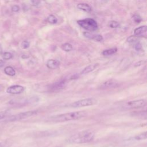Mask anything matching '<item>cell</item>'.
I'll use <instances>...</instances> for the list:
<instances>
[{
  "instance_id": "6da1fadb",
  "label": "cell",
  "mask_w": 147,
  "mask_h": 147,
  "mask_svg": "<svg viewBox=\"0 0 147 147\" xmlns=\"http://www.w3.org/2000/svg\"><path fill=\"white\" fill-rule=\"evenodd\" d=\"M86 115V113L84 111H79L75 112H70L55 116L51 117L48 120L53 122H62L68 121L77 120L83 118Z\"/></svg>"
},
{
  "instance_id": "7a4b0ae2",
  "label": "cell",
  "mask_w": 147,
  "mask_h": 147,
  "mask_svg": "<svg viewBox=\"0 0 147 147\" xmlns=\"http://www.w3.org/2000/svg\"><path fill=\"white\" fill-rule=\"evenodd\" d=\"M95 134L91 130H84L72 135L68 140L74 144H83L91 142L94 138Z\"/></svg>"
},
{
  "instance_id": "3957f363",
  "label": "cell",
  "mask_w": 147,
  "mask_h": 147,
  "mask_svg": "<svg viewBox=\"0 0 147 147\" xmlns=\"http://www.w3.org/2000/svg\"><path fill=\"white\" fill-rule=\"evenodd\" d=\"M77 23L83 29L88 31H94L98 28L96 22L92 18H86L77 21Z\"/></svg>"
},
{
  "instance_id": "277c9868",
  "label": "cell",
  "mask_w": 147,
  "mask_h": 147,
  "mask_svg": "<svg viewBox=\"0 0 147 147\" xmlns=\"http://www.w3.org/2000/svg\"><path fill=\"white\" fill-rule=\"evenodd\" d=\"M98 101L96 99L94 98H88L84 99H81L78 101H76L72 103L71 106L73 107H81L90 106L96 105Z\"/></svg>"
},
{
  "instance_id": "5b68a950",
  "label": "cell",
  "mask_w": 147,
  "mask_h": 147,
  "mask_svg": "<svg viewBox=\"0 0 147 147\" xmlns=\"http://www.w3.org/2000/svg\"><path fill=\"white\" fill-rule=\"evenodd\" d=\"M37 111H36V110H31V111H26V112H24V113H21L18 114H16L11 117H8V118L6 119V121H10V122L19 121L21 119L27 118L32 115H34L36 114H37Z\"/></svg>"
},
{
  "instance_id": "8992f818",
  "label": "cell",
  "mask_w": 147,
  "mask_h": 147,
  "mask_svg": "<svg viewBox=\"0 0 147 147\" xmlns=\"http://www.w3.org/2000/svg\"><path fill=\"white\" fill-rule=\"evenodd\" d=\"M67 84V80L65 79L60 80L49 86L48 90L52 92H56L64 88Z\"/></svg>"
},
{
  "instance_id": "52a82bcc",
  "label": "cell",
  "mask_w": 147,
  "mask_h": 147,
  "mask_svg": "<svg viewBox=\"0 0 147 147\" xmlns=\"http://www.w3.org/2000/svg\"><path fill=\"white\" fill-rule=\"evenodd\" d=\"M126 106L131 109H137L143 107L146 105V100L145 99H138L130 101L126 103Z\"/></svg>"
},
{
  "instance_id": "ba28073f",
  "label": "cell",
  "mask_w": 147,
  "mask_h": 147,
  "mask_svg": "<svg viewBox=\"0 0 147 147\" xmlns=\"http://www.w3.org/2000/svg\"><path fill=\"white\" fill-rule=\"evenodd\" d=\"M119 86V82L114 79H110L107 80L104 83H103L100 87V89L105 90V89H109L117 87Z\"/></svg>"
},
{
  "instance_id": "9c48e42d",
  "label": "cell",
  "mask_w": 147,
  "mask_h": 147,
  "mask_svg": "<svg viewBox=\"0 0 147 147\" xmlns=\"http://www.w3.org/2000/svg\"><path fill=\"white\" fill-rule=\"evenodd\" d=\"M24 91V87L21 85L18 84L10 86L6 90V92L10 94H19L22 93Z\"/></svg>"
},
{
  "instance_id": "30bf717a",
  "label": "cell",
  "mask_w": 147,
  "mask_h": 147,
  "mask_svg": "<svg viewBox=\"0 0 147 147\" xmlns=\"http://www.w3.org/2000/svg\"><path fill=\"white\" fill-rule=\"evenodd\" d=\"M146 30L147 27L146 26H141L135 29L134 30V33L136 37L145 36L146 34Z\"/></svg>"
},
{
  "instance_id": "8fae6325",
  "label": "cell",
  "mask_w": 147,
  "mask_h": 147,
  "mask_svg": "<svg viewBox=\"0 0 147 147\" xmlns=\"http://www.w3.org/2000/svg\"><path fill=\"white\" fill-rule=\"evenodd\" d=\"M60 65V62L57 60L50 59L47 62V67L52 69H55L57 68Z\"/></svg>"
},
{
  "instance_id": "7c38bea8",
  "label": "cell",
  "mask_w": 147,
  "mask_h": 147,
  "mask_svg": "<svg viewBox=\"0 0 147 147\" xmlns=\"http://www.w3.org/2000/svg\"><path fill=\"white\" fill-rule=\"evenodd\" d=\"M98 65V64H91L89 65L87 67H86L81 72L80 74L82 75H84V74H87L88 73H90L92 71H93Z\"/></svg>"
},
{
  "instance_id": "4fadbf2b",
  "label": "cell",
  "mask_w": 147,
  "mask_h": 147,
  "mask_svg": "<svg viewBox=\"0 0 147 147\" xmlns=\"http://www.w3.org/2000/svg\"><path fill=\"white\" fill-rule=\"evenodd\" d=\"M77 7L82 10H83L84 11L86 12H90L91 11V7L87 3H79L77 5Z\"/></svg>"
},
{
  "instance_id": "5bb4252c",
  "label": "cell",
  "mask_w": 147,
  "mask_h": 147,
  "mask_svg": "<svg viewBox=\"0 0 147 147\" xmlns=\"http://www.w3.org/2000/svg\"><path fill=\"white\" fill-rule=\"evenodd\" d=\"M5 73L10 76H13L16 75V71L11 66H7L4 68Z\"/></svg>"
},
{
  "instance_id": "9a60e30c",
  "label": "cell",
  "mask_w": 147,
  "mask_h": 147,
  "mask_svg": "<svg viewBox=\"0 0 147 147\" xmlns=\"http://www.w3.org/2000/svg\"><path fill=\"white\" fill-rule=\"evenodd\" d=\"M117 51V48H113L111 49H106L105 50L102 52V55L104 56H110L112 55L114 53H115Z\"/></svg>"
},
{
  "instance_id": "2e32d148",
  "label": "cell",
  "mask_w": 147,
  "mask_h": 147,
  "mask_svg": "<svg viewBox=\"0 0 147 147\" xmlns=\"http://www.w3.org/2000/svg\"><path fill=\"white\" fill-rule=\"evenodd\" d=\"M147 138V132L146 131L141 133L134 137V139L136 140H145Z\"/></svg>"
},
{
  "instance_id": "e0dca14e",
  "label": "cell",
  "mask_w": 147,
  "mask_h": 147,
  "mask_svg": "<svg viewBox=\"0 0 147 147\" xmlns=\"http://www.w3.org/2000/svg\"><path fill=\"white\" fill-rule=\"evenodd\" d=\"M61 49L65 52H69L72 49V46L69 43H64L62 44Z\"/></svg>"
},
{
  "instance_id": "ac0fdd59",
  "label": "cell",
  "mask_w": 147,
  "mask_h": 147,
  "mask_svg": "<svg viewBox=\"0 0 147 147\" xmlns=\"http://www.w3.org/2000/svg\"><path fill=\"white\" fill-rule=\"evenodd\" d=\"M47 21L50 24H54L57 22V19L54 15L51 14L47 17Z\"/></svg>"
},
{
  "instance_id": "d6986e66",
  "label": "cell",
  "mask_w": 147,
  "mask_h": 147,
  "mask_svg": "<svg viewBox=\"0 0 147 147\" xmlns=\"http://www.w3.org/2000/svg\"><path fill=\"white\" fill-rule=\"evenodd\" d=\"M2 56L3 59H5V60H9V59H11L12 57H13L12 54L10 52H6L3 53Z\"/></svg>"
},
{
  "instance_id": "ffe728a7",
  "label": "cell",
  "mask_w": 147,
  "mask_h": 147,
  "mask_svg": "<svg viewBox=\"0 0 147 147\" xmlns=\"http://www.w3.org/2000/svg\"><path fill=\"white\" fill-rule=\"evenodd\" d=\"M119 23L115 21H111L109 22V26L111 28H117L119 26Z\"/></svg>"
},
{
  "instance_id": "44dd1931",
  "label": "cell",
  "mask_w": 147,
  "mask_h": 147,
  "mask_svg": "<svg viewBox=\"0 0 147 147\" xmlns=\"http://www.w3.org/2000/svg\"><path fill=\"white\" fill-rule=\"evenodd\" d=\"M133 20L137 24H138L140 22H141L142 21V19H141V17L139 16V15H137V14H134L133 16Z\"/></svg>"
},
{
  "instance_id": "7402d4cb",
  "label": "cell",
  "mask_w": 147,
  "mask_h": 147,
  "mask_svg": "<svg viewBox=\"0 0 147 147\" xmlns=\"http://www.w3.org/2000/svg\"><path fill=\"white\" fill-rule=\"evenodd\" d=\"M9 114V112L7 110L1 111L0 112V119H2L5 117H7Z\"/></svg>"
},
{
  "instance_id": "603a6c76",
  "label": "cell",
  "mask_w": 147,
  "mask_h": 147,
  "mask_svg": "<svg viewBox=\"0 0 147 147\" xmlns=\"http://www.w3.org/2000/svg\"><path fill=\"white\" fill-rule=\"evenodd\" d=\"M137 40V37L135 36H131L127 38V41L130 43L134 42Z\"/></svg>"
},
{
  "instance_id": "cb8c5ba5",
  "label": "cell",
  "mask_w": 147,
  "mask_h": 147,
  "mask_svg": "<svg viewBox=\"0 0 147 147\" xmlns=\"http://www.w3.org/2000/svg\"><path fill=\"white\" fill-rule=\"evenodd\" d=\"M29 45H30L29 42L28 41L25 40V41H23L21 42V45L22 48H23V49H26V48H29Z\"/></svg>"
},
{
  "instance_id": "d4e9b609",
  "label": "cell",
  "mask_w": 147,
  "mask_h": 147,
  "mask_svg": "<svg viewBox=\"0 0 147 147\" xmlns=\"http://www.w3.org/2000/svg\"><path fill=\"white\" fill-rule=\"evenodd\" d=\"M92 40H94L96 41H101L103 40V37L101 35L99 34H94Z\"/></svg>"
},
{
  "instance_id": "484cf974",
  "label": "cell",
  "mask_w": 147,
  "mask_h": 147,
  "mask_svg": "<svg viewBox=\"0 0 147 147\" xmlns=\"http://www.w3.org/2000/svg\"><path fill=\"white\" fill-rule=\"evenodd\" d=\"M83 35H84L86 38H90V39H92L94 34H92L91 33H90V32H85L83 33Z\"/></svg>"
},
{
  "instance_id": "4316f807",
  "label": "cell",
  "mask_w": 147,
  "mask_h": 147,
  "mask_svg": "<svg viewBox=\"0 0 147 147\" xmlns=\"http://www.w3.org/2000/svg\"><path fill=\"white\" fill-rule=\"evenodd\" d=\"M134 48H135V49L136 50V51H140L141 49H142V45H141V44L140 43V42H137L136 44V45H135V46H134Z\"/></svg>"
},
{
  "instance_id": "83f0119b",
  "label": "cell",
  "mask_w": 147,
  "mask_h": 147,
  "mask_svg": "<svg viewBox=\"0 0 147 147\" xmlns=\"http://www.w3.org/2000/svg\"><path fill=\"white\" fill-rule=\"evenodd\" d=\"M40 3V0H31V3L33 6H36Z\"/></svg>"
},
{
  "instance_id": "f1b7e54d",
  "label": "cell",
  "mask_w": 147,
  "mask_h": 147,
  "mask_svg": "<svg viewBox=\"0 0 147 147\" xmlns=\"http://www.w3.org/2000/svg\"><path fill=\"white\" fill-rule=\"evenodd\" d=\"M11 10L14 12H17L20 10V7L18 5H14L11 7Z\"/></svg>"
},
{
  "instance_id": "f546056e",
  "label": "cell",
  "mask_w": 147,
  "mask_h": 147,
  "mask_svg": "<svg viewBox=\"0 0 147 147\" xmlns=\"http://www.w3.org/2000/svg\"><path fill=\"white\" fill-rule=\"evenodd\" d=\"M10 145L7 142H0V147H9Z\"/></svg>"
},
{
  "instance_id": "4dcf8cb0",
  "label": "cell",
  "mask_w": 147,
  "mask_h": 147,
  "mask_svg": "<svg viewBox=\"0 0 147 147\" xmlns=\"http://www.w3.org/2000/svg\"><path fill=\"white\" fill-rule=\"evenodd\" d=\"M144 63H145V61H138V62H137V63H136L135 64V66H136V67H137V66H140V65H141V64H142Z\"/></svg>"
},
{
  "instance_id": "1f68e13d",
  "label": "cell",
  "mask_w": 147,
  "mask_h": 147,
  "mask_svg": "<svg viewBox=\"0 0 147 147\" xmlns=\"http://www.w3.org/2000/svg\"><path fill=\"white\" fill-rule=\"evenodd\" d=\"M4 65H5V61L3 60L0 59V67H3Z\"/></svg>"
},
{
  "instance_id": "d6a6232c",
  "label": "cell",
  "mask_w": 147,
  "mask_h": 147,
  "mask_svg": "<svg viewBox=\"0 0 147 147\" xmlns=\"http://www.w3.org/2000/svg\"><path fill=\"white\" fill-rule=\"evenodd\" d=\"M56 147H59V146H56Z\"/></svg>"
}]
</instances>
